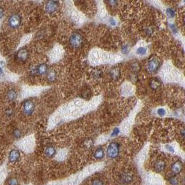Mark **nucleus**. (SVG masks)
<instances>
[{"instance_id":"obj_18","label":"nucleus","mask_w":185,"mask_h":185,"mask_svg":"<svg viewBox=\"0 0 185 185\" xmlns=\"http://www.w3.org/2000/svg\"><path fill=\"white\" fill-rule=\"evenodd\" d=\"M47 80H49V82H55L57 79V74H56V72L54 70H49L48 71L47 74Z\"/></svg>"},{"instance_id":"obj_35","label":"nucleus","mask_w":185,"mask_h":185,"mask_svg":"<svg viewBox=\"0 0 185 185\" xmlns=\"http://www.w3.org/2000/svg\"><path fill=\"white\" fill-rule=\"evenodd\" d=\"M110 22H111L110 23H111V24H112V25H115V24H116V23H115V21L112 19H111V20H110Z\"/></svg>"},{"instance_id":"obj_11","label":"nucleus","mask_w":185,"mask_h":185,"mask_svg":"<svg viewBox=\"0 0 185 185\" xmlns=\"http://www.w3.org/2000/svg\"><path fill=\"white\" fill-rule=\"evenodd\" d=\"M20 158V153L17 149H13L12 151L10 152L9 155V160L10 162H16L18 161V160Z\"/></svg>"},{"instance_id":"obj_1","label":"nucleus","mask_w":185,"mask_h":185,"mask_svg":"<svg viewBox=\"0 0 185 185\" xmlns=\"http://www.w3.org/2000/svg\"><path fill=\"white\" fill-rule=\"evenodd\" d=\"M69 42L71 47L74 49H81L84 44V38L80 33L74 32L71 35Z\"/></svg>"},{"instance_id":"obj_28","label":"nucleus","mask_w":185,"mask_h":185,"mask_svg":"<svg viewBox=\"0 0 185 185\" xmlns=\"http://www.w3.org/2000/svg\"><path fill=\"white\" fill-rule=\"evenodd\" d=\"M157 114L160 117H164L166 115V110L163 108H160L158 109V111H157Z\"/></svg>"},{"instance_id":"obj_27","label":"nucleus","mask_w":185,"mask_h":185,"mask_svg":"<svg viewBox=\"0 0 185 185\" xmlns=\"http://www.w3.org/2000/svg\"><path fill=\"white\" fill-rule=\"evenodd\" d=\"M9 185H18V181L16 178H11L8 182Z\"/></svg>"},{"instance_id":"obj_8","label":"nucleus","mask_w":185,"mask_h":185,"mask_svg":"<svg viewBox=\"0 0 185 185\" xmlns=\"http://www.w3.org/2000/svg\"><path fill=\"white\" fill-rule=\"evenodd\" d=\"M133 180V175L130 172H123L120 175L119 181L121 184H128Z\"/></svg>"},{"instance_id":"obj_17","label":"nucleus","mask_w":185,"mask_h":185,"mask_svg":"<svg viewBox=\"0 0 185 185\" xmlns=\"http://www.w3.org/2000/svg\"><path fill=\"white\" fill-rule=\"evenodd\" d=\"M105 155V152H104L103 148L102 147H99L94 153V157L97 160L103 159Z\"/></svg>"},{"instance_id":"obj_21","label":"nucleus","mask_w":185,"mask_h":185,"mask_svg":"<svg viewBox=\"0 0 185 185\" xmlns=\"http://www.w3.org/2000/svg\"><path fill=\"white\" fill-rule=\"evenodd\" d=\"M14 114H15L14 110L11 108L6 109V112H5V115H6V116L7 117H9V118H11V117H13L14 116Z\"/></svg>"},{"instance_id":"obj_4","label":"nucleus","mask_w":185,"mask_h":185,"mask_svg":"<svg viewBox=\"0 0 185 185\" xmlns=\"http://www.w3.org/2000/svg\"><path fill=\"white\" fill-rule=\"evenodd\" d=\"M35 107H36V105H35V103L33 101L29 100V99L24 101L22 103L23 112L26 116H30L34 113Z\"/></svg>"},{"instance_id":"obj_5","label":"nucleus","mask_w":185,"mask_h":185,"mask_svg":"<svg viewBox=\"0 0 185 185\" xmlns=\"http://www.w3.org/2000/svg\"><path fill=\"white\" fill-rule=\"evenodd\" d=\"M29 58V52L26 48H22L17 51L16 54V58L19 62H25Z\"/></svg>"},{"instance_id":"obj_34","label":"nucleus","mask_w":185,"mask_h":185,"mask_svg":"<svg viewBox=\"0 0 185 185\" xmlns=\"http://www.w3.org/2000/svg\"><path fill=\"white\" fill-rule=\"evenodd\" d=\"M4 15V9L0 6V19H1Z\"/></svg>"},{"instance_id":"obj_25","label":"nucleus","mask_w":185,"mask_h":185,"mask_svg":"<svg viewBox=\"0 0 185 185\" xmlns=\"http://www.w3.org/2000/svg\"><path fill=\"white\" fill-rule=\"evenodd\" d=\"M91 185H104L103 182L99 178H96V179L93 180L92 182Z\"/></svg>"},{"instance_id":"obj_10","label":"nucleus","mask_w":185,"mask_h":185,"mask_svg":"<svg viewBox=\"0 0 185 185\" xmlns=\"http://www.w3.org/2000/svg\"><path fill=\"white\" fill-rule=\"evenodd\" d=\"M166 166V164L162 160H159L154 164V170L157 173L162 172Z\"/></svg>"},{"instance_id":"obj_3","label":"nucleus","mask_w":185,"mask_h":185,"mask_svg":"<svg viewBox=\"0 0 185 185\" xmlns=\"http://www.w3.org/2000/svg\"><path fill=\"white\" fill-rule=\"evenodd\" d=\"M22 24V17L17 13H14L11 15L8 19V24L10 28L13 29H16L20 26Z\"/></svg>"},{"instance_id":"obj_30","label":"nucleus","mask_w":185,"mask_h":185,"mask_svg":"<svg viewBox=\"0 0 185 185\" xmlns=\"http://www.w3.org/2000/svg\"><path fill=\"white\" fill-rule=\"evenodd\" d=\"M119 128H115V129L113 130V131H112V137H115V136H117V135H119Z\"/></svg>"},{"instance_id":"obj_26","label":"nucleus","mask_w":185,"mask_h":185,"mask_svg":"<svg viewBox=\"0 0 185 185\" xmlns=\"http://www.w3.org/2000/svg\"><path fill=\"white\" fill-rule=\"evenodd\" d=\"M132 69H133V71L134 72H138L139 70V69H140V66L139 65V63L138 62H134V63L132 64Z\"/></svg>"},{"instance_id":"obj_29","label":"nucleus","mask_w":185,"mask_h":185,"mask_svg":"<svg viewBox=\"0 0 185 185\" xmlns=\"http://www.w3.org/2000/svg\"><path fill=\"white\" fill-rule=\"evenodd\" d=\"M122 52L123 53V54H127L128 53V52H129V50H128V47L127 45H123V47H122Z\"/></svg>"},{"instance_id":"obj_14","label":"nucleus","mask_w":185,"mask_h":185,"mask_svg":"<svg viewBox=\"0 0 185 185\" xmlns=\"http://www.w3.org/2000/svg\"><path fill=\"white\" fill-rule=\"evenodd\" d=\"M56 154V150L54 146H49L46 147V148L44 149V155L45 156H47V158H54Z\"/></svg>"},{"instance_id":"obj_15","label":"nucleus","mask_w":185,"mask_h":185,"mask_svg":"<svg viewBox=\"0 0 185 185\" xmlns=\"http://www.w3.org/2000/svg\"><path fill=\"white\" fill-rule=\"evenodd\" d=\"M37 74L39 75L42 76L47 74L48 72V66L46 63H41L36 67Z\"/></svg>"},{"instance_id":"obj_16","label":"nucleus","mask_w":185,"mask_h":185,"mask_svg":"<svg viewBox=\"0 0 185 185\" xmlns=\"http://www.w3.org/2000/svg\"><path fill=\"white\" fill-rule=\"evenodd\" d=\"M6 98H7L9 101H15L17 98V91L14 90V89H11V90H9L7 92V94H6Z\"/></svg>"},{"instance_id":"obj_33","label":"nucleus","mask_w":185,"mask_h":185,"mask_svg":"<svg viewBox=\"0 0 185 185\" xmlns=\"http://www.w3.org/2000/svg\"><path fill=\"white\" fill-rule=\"evenodd\" d=\"M169 26H170V29H171V30L173 31V33H176L177 32V29H176V26L174 25V24H169Z\"/></svg>"},{"instance_id":"obj_13","label":"nucleus","mask_w":185,"mask_h":185,"mask_svg":"<svg viewBox=\"0 0 185 185\" xmlns=\"http://www.w3.org/2000/svg\"><path fill=\"white\" fill-rule=\"evenodd\" d=\"M162 82L158 78H152L149 82V86L151 87V90H157L161 87Z\"/></svg>"},{"instance_id":"obj_23","label":"nucleus","mask_w":185,"mask_h":185,"mask_svg":"<svg viewBox=\"0 0 185 185\" xmlns=\"http://www.w3.org/2000/svg\"><path fill=\"white\" fill-rule=\"evenodd\" d=\"M137 54L140 56H144L146 54V49L143 47H139L137 50Z\"/></svg>"},{"instance_id":"obj_24","label":"nucleus","mask_w":185,"mask_h":185,"mask_svg":"<svg viewBox=\"0 0 185 185\" xmlns=\"http://www.w3.org/2000/svg\"><path fill=\"white\" fill-rule=\"evenodd\" d=\"M168 182L171 185H178V180L176 177L172 176L168 178Z\"/></svg>"},{"instance_id":"obj_19","label":"nucleus","mask_w":185,"mask_h":185,"mask_svg":"<svg viewBox=\"0 0 185 185\" xmlns=\"http://www.w3.org/2000/svg\"><path fill=\"white\" fill-rule=\"evenodd\" d=\"M92 76L95 78H100L103 76V72L99 69H95L92 71Z\"/></svg>"},{"instance_id":"obj_20","label":"nucleus","mask_w":185,"mask_h":185,"mask_svg":"<svg viewBox=\"0 0 185 185\" xmlns=\"http://www.w3.org/2000/svg\"><path fill=\"white\" fill-rule=\"evenodd\" d=\"M175 14H176V11L172 8H168V9H166V15L169 18L174 17Z\"/></svg>"},{"instance_id":"obj_36","label":"nucleus","mask_w":185,"mask_h":185,"mask_svg":"<svg viewBox=\"0 0 185 185\" xmlns=\"http://www.w3.org/2000/svg\"><path fill=\"white\" fill-rule=\"evenodd\" d=\"M3 74L2 68H1V67H0V74Z\"/></svg>"},{"instance_id":"obj_12","label":"nucleus","mask_w":185,"mask_h":185,"mask_svg":"<svg viewBox=\"0 0 185 185\" xmlns=\"http://www.w3.org/2000/svg\"><path fill=\"white\" fill-rule=\"evenodd\" d=\"M110 76L111 78L114 80H117L121 77V69L119 67H113L110 72Z\"/></svg>"},{"instance_id":"obj_6","label":"nucleus","mask_w":185,"mask_h":185,"mask_svg":"<svg viewBox=\"0 0 185 185\" xmlns=\"http://www.w3.org/2000/svg\"><path fill=\"white\" fill-rule=\"evenodd\" d=\"M148 69L152 73H155L158 72L160 67V62L156 58H151L148 62Z\"/></svg>"},{"instance_id":"obj_32","label":"nucleus","mask_w":185,"mask_h":185,"mask_svg":"<svg viewBox=\"0 0 185 185\" xmlns=\"http://www.w3.org/2000/svg\"><path fill=\"white\" fill-rule=\"evenodd\" d=\"M166 148L168 151L171 152V153H174V148H173L171 146H170V145H166Z\"/></svg>"},{"instance_id":"obj_22","label":"nucleus","mask_w":185,"mask_h":185,"mask_svg":"<svg viewBox=\"0 0 185 185\" xmlns=\"http://www.w3.org/2000/svg\"><path fill=\"white\" fill-rule=\"evenodd\" d=\"M13 135L15 138L19 139L22 135V133H21L20 130L18 129V128H15L13 130Z\"/></svg>"},{"instance_id":"obj_31","label":"nucleus","mask_w":185,"mask_h":185,"mask_svg":"<svg viewBox=\"0 0 185 185\" xmlns=\"http://www.w3.org/2000/svg\"><path fill=\"white\" fill-rule=\"evenodd\" d=\"M107 4H108L109 5H110V6H117V1H108V2H107Z\"/></svg>"},{"instance_id":"obj_7","label":"nucleus","mask_w":185,"mask_h":185,"mask_svg":"<svg viewBox=\"0 0 185 185\" xmlns=\"http://www.w3.org/2000/svg\"><path fill=\"white\" fill-rule=\"evenodd\" d=\"M59 7V2L56 1H49L45 4L46 11L49 14L55 13Z\"/></svg>"},{"instance_id":"obj_2","label":"nucleus","mask_w":185,"mask_h":185,"mask_svg":"<svg viewBox=\"0 0 185 185\" xmlns=\"http://www.w3.org/2000/svg\"><path fill=\"white\" fill-rule=\"evenodd\" d=\"M120 151V145L117 142H112L109 144L107 149V156L110 159H115L119 156Z\"/></svg>"},{"instance_id":"obj_9","label":"nucleus","mask_w":185,"mask_h":185,"mask_svg":"<svg viewBox=\"0 0 185 185\" xmlns=\"http://www.w3.org/2000/svg\"><path fill=\"white\" fill-rule=\"evenodd\" d=\"M182 169L183 163L182 162V161H180V160H178V161L175 162L171 166V172L175 175H178L179 173H180L182 171Z\"/></svg>"}]
</instances>
